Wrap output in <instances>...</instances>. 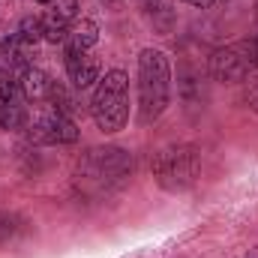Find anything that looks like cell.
<instances>
[{"instance_id": "cell-4", "label": "cell", "mask_w": 258, "mask_h": 258, "mask_svg": "<svg viewBox=\"0 0 258 258\" xmlns=\"http://www.w3.org/2000/svg\"><path fill=\"white\" fill-rule=\"evenodd\" d=\"M201 174V153L192 144H174L156 153L153 159V177L162 189L168 192H183L189 189Z\"/></svg>"}, {"instance_id": "cell-11", "label": "cell", "mask_w": 258, "mask_h": 258, "mask_svg": "<svg viewBox=\"0 0 258 258\" xmlns=\"http://www.w3.org/2000/svg\"><path fill=\"white\" fill-rule=\"evenodd\" d=\"M96 39H99L96 21L81 18V21H75V24L69 27V33H66V51H90V48L96 45Z\"/></svg>"}, {"instance_id": "cell-8", "label": "cell", "mask_w": 258, "mask_h": 258, "mask_svg": "<svg viewBox=\"0 0 258 258\" xmlns=\"http://www.w3.org/2000/svg\"><path fill=\"white\" fill-rule=\"evenodd\" d=\"M72 24H75V0H54L51 9L42 15V39L66 42Z\"/></svg>"}, {"instance_id": "cell-5", "label": "cell", "mask_w": 258, "mask_h": 258, "mask_svg": "<svg viewBox=\"0 0 258 258\" xmlns=\"http://www.w3.org/2000/svg\"><path fill=\"white\" fill-rule=\"evenodd\" d=\"M258 66V36L234 42L210 54V75L216 81H240Z\"/></svg>"}, {"instance_id": "cell-3", "label": "cell", "mask_w": 258, "mask_h": 258, "mask_svg": "<svg viewBox=\"0 0 258 258\" xmlns=\"http://www.w3.org/2000/svg\"><path fill=\"white\" fill-rule=\"evenodd\" d=\"M90 114L102 132H120L129 120V78L126 72L111 69L99 78L93 99H90Z\"/></svg>"}, {"instance_id": "cell-12", "label": "cell", "mask_w": 258, "mask_h": 258, "mask_svg": "<svg viewBox=\"0 0 258 258\" xmlns=\"http://www.w3.org/2000/svg\"><path fill=\"white\" fill-rule=\"evenodd\" d=\"M12 39L18 45H36L42 39V18H24L18 33H12Z\"/></svg>"}, {"instance_id": "cell-6", "label": "cell", "mask_w": 258, "mask_h": 258, "mask_svg": "<svg viewBox=\"0 0 258 258\" xmlns=\"http://www.w3.org/2000/svg\"><path fill=\"white\" fill-rule=\"evenodd\" d=\"M27 138L33 144H51V147L54 144H72V141H78V126L72 123V117L48 108V111H39L27 123Z\"/></svg>"}, {"instance_id": "cell-1", "label": "cell", "mask_w": 258, "mask_h": 258, "mask_svg": "<svg viewBox=\"0 0 258 258\" xmlns=\"http://www.w3.org/2000/svg\"><path fill=\"white\" fill-rule=\"evenodd\" d=\"M132 174V156L120 147H93L75 165V186L84 195H105Z\"/></svg>"}, {"instance_id": "cell-13", "label": "cell", "mask_w": 258, "mask_h": 258, "mask_svg": "<svg viewBox=\"0 0 258 258\" xmlns=\"http://www.w3.org/2000/svg\"><path fill=\"white\" fill-rule=\"evenodd\" d=\"M18 225H21V219L15 216V213H6V210H0V243H6L15 231H18Z\"/></svg>"}, {"instance_id": "cell-9", "label": "cell", "mask_w": 258, "mask_h": 258, "mask_svg": "<svg viewBox=\"0 0 258 258\" xmlns=\"http://www.w3.org/2000/svg\"><path fill=\"white\" fill-rule=\"evenodd\" d=\"M66 72H69V81L78 90H84L93 81H99V60L90 51H66Z\"/></svg>"}, {"instance_id": "cell-15", "label": "cell", "mask_w": 258, "mask_h": 258, "mask_svg": "<svg viewBox=\"0 0 258 258\" xmlns=\"http://www.w3.org/2000/svg\"><path fill=\"white\" fill-rule=\"evenodd\" d=\"M249 258H258V252H252V255H249Z\"/></svg>"}, {"instance_id": "cell-14", "label": "cell", "mask_w": 258, "mask_h": 258, "mask_svg": "<svg viewBox=\"0 0 258 258\" xmlns=\"http://www.w3.org/2000/svg\"><path fill=\"white\" fill-rule=\"evenodd\" d=\"M186 3H192V6H210L213 0H186Z\"/></svg>"}, {"instance_id": "cell-7", "label": "cell", "mask_w": 258, "mask_h": 258, "mask_svg": "<svg viewBox=\"0 0 258 258\" xmlns=\"http://www.w3.org/2000/svg\"><path fill=\"white\" fill-rule=\"evenodd\" d=\"M0 126L24 129L27 126V99L18 87V81L0 75Z\"/></svg>"}, {"instance_id": "cell-10", "label": "cell", "mask_w": 258, "mask_h": 258, "mask_svg": "<svg viewBox=\"0 0 258 258\" xmlns=\"http://www.w3.org/2000/svg\"><path fill=\"white\" fill-rule=\"evenodd\" d=\"M18 87L24 93L27 102H39V99H48V90H51V78L36 69V66H24L21 75H18Z\"/></svg>"}, {"instance_id": "cell-2", "label": "cell", "mask_w": 258, "mask_h": 258, "mask_svg": "<svg viewBox=\"0 0 258 258\" xmlns=\"http://www.w3.org/2000/svg\"><path fill=\"white\" fill-rule=\"evenodd\" d=\"M171 102V66L165 51L144 48L138 54V120L147 126L165 114Z\"/></svg>"}, {"instance_id": "cell-16", "label": "cell", "mask_w": 258, "mask_h": 258, "mask_svg": "<svg viewBox=\"0 0 258 258\" xmlns=\"http://www.w3.org/2000/svg\"><path fill=\"white\" fill-rule=\"evenodd\" d=\"M36 3H48V0H36Z\"/></svg>"}]
</instances>
